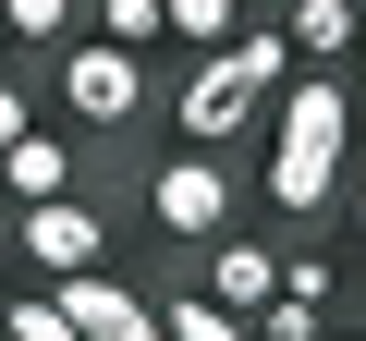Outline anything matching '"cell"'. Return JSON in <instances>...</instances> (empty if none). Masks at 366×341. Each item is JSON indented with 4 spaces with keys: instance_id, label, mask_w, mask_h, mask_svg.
<instances>
[{
    "instance_id": "obj_10",
    "label": "cell",
    "mask_w": 366,
    "mask_h": 341,
    "mask_svg": "<svg viewBox=\"0 0 366 341\" xmlns=\"http://www.w3.org/2000/svg\"><path fill=\"white\" fill-rule=\"evenodd\" d=\"M0 37H13V49H61V37H86V0H0Z\"/></svg>"
},
{
    "instance_id": "obj_13",
    "label": "cell",
    "mask_w": 366,
    "mask_h": 341,
    "mask_svg": "<svg viewBox=\"0 0 366 341\" xmlns=\"http://www.w3.org/2000/svg\"><path fill=\"white\" fill-rule=\"evenodd\" d=\"M159 25H171V49H220L244 25V0H159Z\"/></svg>"
},
{
    "instance_id": "obj_14",
    "label": "cell",
    "mask_w": 366,
    "mask_h": 341,
    "mask_svg": "<svg viewBox=\"0 0 366 341\" xmlns=\"http://www.w3.org/2000/svg\"><path fill=\"white\" fill-rule=\"evenodd\" d=\"M0 341H74L61 292H49V280H37V292H13V305H0Z\"/></svg>"
},
{
    "instance_id": "obj_12",
    "label": "cell",
    "mask_w": 366,
    "mask_h": 341,
    "mask_svg": "<svg viewBox=\"0 0 366 341\" xmlns=\"http://www.w3.org/2000/svg\"><path fill=\"white\" fill-rule=\"evenodd\" d=\"M86 37H110V49H171L159 0H86Z\"/></svg>"
},
{
    "instance_id": "obj_17",
    "label": "cell",
    "mask_w": 366,
    "mask_h": 341,
    "mask_svg": "<svg viewBox=\"0 0 366 341\" xmlns=\"http://www.w3.org/2000/svg\"><path fill=\"white\" fill-rule=\"evenodd\" d=\"M25 122H37V98H25V73H0V146H13Z\"/></svg>"
},
{
    "instance_id": "obj_4",
    "label": "cell",
    "mask_w": 366,
    "mask_h": 341,
    "mask_svg": "<svg viewBox=\"0 0 366 341\" xmlns=\"http://www.w3.org/2000/svg\"><path fill=\"white\" fill-rule=\"evenodd\" d=\"M257 122H269V98H257L220 49L183 61V86H171V134H183V146H232V134H257Z\"/></svg>"
},
{
    "instance_id": "obj_20",
    "label": "cell",
    "mask_w": 366,
    "mask_h": 341,
    "mask_svg": "<svg viewBox=\"0 0 366 341\" xmlns=\"http://www.w3.org/2000/svg\"><path fill=\"white\" fill-rule=\"evenodd\" d=\"M354 110H366V73H354Z\"/></svg>"
},
{
    "instance_id": "obj_19",
    "label": "cell",
    "mask_w": 366,
    "mask_h": 341,
    "mask_svg": "<svg viewBox=\"0 0 366 341\" xmlns=\"http://www.w3.org/2000/svg\"><path fill=\"white\" fill-rule=\"evenodd\" d=\"M317 341H366V329H317Z\"/></svg>"
},
{
    "instance_id": "obj_18",
    "label": "cell",
    "mask_w": 366,
    "mask_h": 341,
    "mask_svg": "<svg viewBox=\"0 0 366 341\" xmlns=\"http://www.w3.org/2000/svg\"><path fill=\"white\" fill-rule=\"evenodd\" d=\"M342 208H354V256H366V170H354V183H342Z\"/></svg>"
},
{
    "instance_id": "obj_1",
    "label": "cell",
    "mask_w": 366,
    "mask_h": 341,
    "mask_svg": "<svg viewBox=\"0 0 366 341\" xmlns=\"http://www.w3.org/2000/svg\"><path fill=\"white\" fill-rule=\"evenodd\" d=\"M342 146H354V86L317 73V61H293V73L269 86V170H257V195H269L281 220H317V208L354 183Z\"/></svg>"
},
{
    "instance_id": "obj_2",
    "label": "cell",
    "mask_w": 366,
    "mask_h": 341,
    "mask_svg": "<svg viewBox=\"0 0 366 341\" xmlns=\"http://www.w3.org/2000/svg\"><path fill=\"white\" fill-rule=\"evenodd\" d=\"M49 86H61V110L86 122V134H134L147 122V49H110V37H61L49 49Z\"/></svg>"
},
{
    "instance_id": "obj_7",
    "label": "cell",
    "mask_w": 366,
    "mask_h": 341,
    "mask_svg": "<svg viewBox=\"0 0 366 341\" xmlns=\"http://www.w3.org/2000/svg\"><path fill=\"white\" fill-rule=\"evenodd\" d=\"M196 256H208V280H196V292H220L232 317H257V305L281 292V244H257V232H208Z\"/></svg>"
},
{
    "instance_id": "obj_6",
    "label": "cell",
    "mask_w": 366,
    "mask_h": 341,
    "mask_svg": "<svg viewBox=\"0 0 366 341\" xmlns=\"http://www.w3.org/2000/svg\"><path fill=\"white\" fill-rule=\"evenodd\" d=\"M49 292H61L74 341H171V329H159V305H147V292H122L110 268H61Z\"/></svg>"
},
{
    "instance_id": "obj_11",
    "label": "cell",
    "mask_w": 366,
    "mask_h": 341,
    "mask_svg": "<svg viewBox=\"0 0 366 341\" xmlns=\"http://www.w3.org/2000/svg\"><path fill=\"white\" fill-rule=\"evenodd\" d=\"M159 329H171V341H257V317H232L220 292H171V305H159Z\"/></svg>"
},
{
    "instance_id": "obj_16",
    "label": "cell",
    "mask_w": 366,
    "mask_h": 341,
    "mask_svg": "<svg viewBox=\"0 0 366 341\" xmlns=\"http://www.w3.org/2000/svg\"><path fill=\"white\" fill-rule=\"evenodd\" d=\"M317 329H330V317H317V305H293V292H269V305H257V341H317Z\"/></svg>"
},
{
    "instance_id": "obj_15",
    "label": "cell",
    "mask_w": 366,
    "mask_h": 341,
    "mask_svg": "<svg viewBox=\"0 0 366 341\" xmlns=\"http://www.w3.org/2000/svg\"><path fill=\"white\" fill-rule=\"evenodd\" d=\"M281 292H293V305H317V317H330V292H342V268H330V256H317V244H305V256H281Z\"/></svg>"
},
{
    "instance_id": "obj_3",
    "label": "cell",
    "mask_w": 366,
    "mask_h": 341,
    "mask_svg": "<svg viewBox=\"0 0 366 341\" xmlns=\"http://www.w3.org/2000/svg\"><path fill=\"white\" fill-rule=\"evenodd\" d=\"M232 208H244V183H232V158H220V146H183V158L147 170V232L183 244V256H196L208 232H232Z\"/></svg>"
},
{
    "instance_id": "obj_9",
    "label": "cell",
    "mask_w": 366,
    "mask_h": 341,
    "mask_svg": "<svg viewBox=\"0 0 366 341\" xmlns=\"http://www.w3.org/2000/svg\"><path fill=\"white\" fill-rule=\"evenodd\" d=\"M269 13H281L293 61H354L366 49V0H269Z\"/></svg>"
},
{
    "instance_id": "obj_8",
    "label": "cell",
    "mask_w": 366,
    "mask_h": 341,
    "mask_svg": "<svg viewBox=\"0 0 366 341\" xmlns=\"http://www.w3.org/2000/svg\"><path fill=\"white\" fill-rule=\"evenodd\" d=\"M0 195H13V208H37V195H74V134L25 122L13 146H0Z\"/></svg>"
},
{
    "instance_id": "obj_5",
    "label": "cell",
    "mask_w": 366,
    "mask_h": 341,
    "mask_svg": "<svg viewBox=\"0 0 366 341\" xmlns=\"http://www.w3.org/2000/svg\"><path fill=\"white\" fill-rule=\"evenodd\" d=\"M13 256H25L37 280L98 268V256H110V208H86V195H37V208H13Z\"/></svg>"
}]
</instances>
